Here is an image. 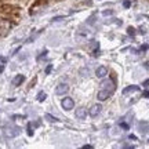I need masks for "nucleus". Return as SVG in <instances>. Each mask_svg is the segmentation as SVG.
<instances>
[{
    "instance_id": "f257e3e1",
    "label": "nucleus",
    "mask_w": 149,
    "mask_h": 149,
    "mask_svg": "<svg viewBox=\"0 0 149 149\" xmlns=\"http://www.w3.org/2000/svg\"><path fill=\"white\" fill-rule=\"evenodd\" d=\"M19 133H21V128L17 126H7L4 128V137L7 138H14L17 135H19Z\"/></svg>"
},
{
    "instance_id": "f03ea898",
    "label": "nucleus",
    "mask_w": 149,
    "mask_h": 149,
    "mask_svg": "<svg viewBox=\"0 0 149 149\" xmlns=\"http://www.w3.org/2000/svg\"><path fill=\"white\" fill-rule=\"evenodd\" d=\"M61 105H62V108H64L65 111H70V109H73L74 102L70 97H66V98H64V100L61 101Z\"/></svg>"
},
{
    "instance_id": "7ed1b4c3",
    "label": "nucleus",
    "mask_w": 149,
    "mask_h": 149,
    "mask_svg": "<svg viewBox=\"0 0 149 149\" xmlns=\"http://www.w3.org/2000/svg\"><path fill=\"white\" fill-rule=\"evenodd\" d=\"M69 91V86L66 84V83H61V84L57 86V88H55V93L58 94V95H62V94H66Z\"/></svg>"
},
{
    "instance_id": "20e7f679",
    "label": "nucleus",
    "mask_w": 149,
    "mask_h": 149,
    "mask_svg": "<svg viewBox=\"0 0 149 149\" xmlns=\"http://www.w3.org/2000/svg\"><path fill=\"white\" fill-rule=\"evenodd\" d=\"M101 87H104V90H108V91H111V93L115 91V84H113V81L109 79H107V81H102Z\"/></svg>"
},
{
    "instance_id": "39448f33",
    "label": "nucleus",
    "mask_w": 149,
    "mask_h": 149,
    "mask_svg": "<svg viewBox=\"0 0 149 149\" xmlns=\"http://www.w3.org/2000/svg\"><path fill=\"white\" fill-rule=\"evenodd\" d=\"M111 95H112V93H111V91L104 90V88H102V90L100 91V93H98V95H97V98H98L100 101H107V100H108V98H109Z\"/></svg>"
},
{
    "instance_id": "423d86ee",
    "label": "nucleus",
    "mask_w": 149,
    "mask_h": 149,
    "mask_svg": "<svg viewBox=\"0 0 149 149\" xmlns=\"http://www.w3.org/2000/svg\"><path fill=\"white\" fill-rule=\"evenodd\" d=\"M101 109H102V107L100 105V104H95V105H93V107H91V109H90V116H91V117L98 116V115L101 113Z\"/></svg>"
},
{
    "instance_id": "0eeeda50",
    "label": "nucleus",
    "mask_w": 149,
    "mask_h": 149,
    "mask_svg": "<svg viewBox=\"0 0 149 149\" xmlns=\"http://www.w3.org/2000/svg\"><path fill=\"white\" fill-rule=\"evenodd\" d=\"M107 74H108L107 66H100V68H97V70H95V76H97V77L102 79V77H105Z\"/></svg>"
},
{
    "instance_id": "6e6552de",
    "label": "nucleus",
    "mask_w": 149,
    "mask_h": 149,
    "mask_svg": "<svg viewBox=\"0 0 149 149\" xmlns=\"http://www.w3.org/2000/svg\"><path fill=\"white\" fill-rule=\"evenodd\" d=\"M74 115H76V117H77V119H80V120H84L86 116H87V111H86L84 108H77V109H76V112H74Z\"/></svg>"
},
{
    "instance_id": "1a4fd4ad",
    "label": "nucleus",
    "mask_w": 149,
    "mask_h": 149,
    "mask_svg": "<svg viewBox=\"0 0 149 149\" xmlns=\"http://www.w3.org/2000/svg\"><path fill=\"white\" fill-rule=\"evenodd\" d=\"M138 130L142 134L149 133V123L148 122H141V123H138Z\"/></svg>"
},
{
    "instance_id": "9d476101",
    "label": "nucleus",
    "mask_w": 149,
    "mask_h": 149,
    "mask_svg": "<svg viewBox=\"0 0 149 149\" xmlns=\"http://www.w3.org/2000/svg\"><path fill=\"white\" fill-rule=\"evenodd\" d=\"M135 91H139V87H138V86H135V84H133V86H128V87H126V88L123 90V94L126 95V94L135 93Z\"/></svg>"
},
{
    "instance_id": "9b49d317",
    "label": "nucleus",
    "mask_w": 149,
    "mask_h": 149,
    "mask_svg": "<svg viewBox=\"0 0 149 149\" xmlns=\"http://www.w3.org/2000/svg\"><path fill=\"white\" fill-rule=\"evenodd\" d=\"M24 80H25V76L24 74H17L15 77L13 79V86H19L24 83Z\"/></svg>"
},
{
    "instance_id": "f8f14e48",
    "label": "nucleus",
    "mask_w": 149,
    "mask_h": 149,
    "mask_svg": "<svg viewBox=\"0 0 149 149\" xmlns=\"http://www.w3.org/2000/svg\"><path fill=\"white\" fill-rule=\"evenodd\" d=\"M46 93H44V91H40V93H39V94H37V101H40V102H43L44 101V100H46Z\"/></svg>"
},
{
    "instance_id": "ddd939ff",
    "label": "nucleus",
    "mask_w": 149,
    "mask_h": 149,
    "mask_svg": "<svg viewBox=\"0 0 149 149\" xmlns=\"http://www.w3.org/2000/svg\"><path fill=\"white\" fill-rule=\"evenodd\" d=\"M46 119H47L48 122H51V123H57V122H58V119H57V117H54V116H51L50 113H46Z\"/></svg>"
},
{
    "instance_id": "4468645a",
    "label": "nucleus",
    "mask_w": 149,
    "mask_h": 149,
    "mask_svg": "<svg viewBox=\"0 0 149 149\" xmlns=\"http://www.w3.org/2000/svg\"><path fill=\"white\" fill-rule=\"evenodd\" d=\"M112 14H113V10H105V11H102V15H104V17L112 15Z\"/></svg>"
},
{
    "instance_id": "2eb2a0df",
    "label": "nucleus",
    "mask_w": 149,
    "mask_h": 149,
    "mask_svg": "<svg viewBox=\"0 0 149 149\" xmlns=\"http://www.w3.org/2000/svg\"><path fill=\"white\" fill-rule=\"evenodd\" d=\"M127 32H128V35H130V36H134V35H135V29H134L133 26H130L127 29Z\"/></svg>"
},
{
    "instance_id": "dca6fc26",
    "label": "nucleus",
    "mask_w": 149,
    "mask_h": 149,
    "mask_svg": "<svg viewBox=\"0 0 149 149\" xmlns=\"http://www.w3.org/2000/svg\"><path fill=\"white\" fill-rule=\"evenodd\" d=\"M130 6H131L130 0H124V1H123V7H124V8H128Z\"/></svg>"
},
{
    "instance_id": "f3484780",
    "label": "nucleus",
    "mask_w": 149,
    "mask_h": 149,
    "mask_svg": "<svg viewBox=\"0 0 149 149\" xmlns=\"http://www.w3.org/2000/svg\"><path fill=\"white\" fill-rule=\"evenodd\" d=\"M120 127L124 128V130H128V128H130V124H127V123H120Z\"/></svg>"
},
{
    "instance_id": "a211bd4d",
    "label": "nucleus",
    "mask_w": 149,
    "mask_h": 149,
    "mask_svg": "<svg viewBox=\"0 0 149 149\" xmlns=\"http://www.w3.org/2000/svg\"><path fill=\"white\" fill-rule=\"evenodd\" d=\"M28 135H29V137H32L33 135V130H32V127H31V126H28Z\"/></svg>"
},
{
    "instance_id": "6ab92c4d",
    "label": "nucleus",
    "mask_w": 149,
    "mask_h": 149,
    "mask_svg": "<svg viewBox=\"0 0 149 149\" xmlns=\"http://www.w3.org/2000/svg\"><path fill=\"white\" fill-rule=\"evenodd\" d=\"M51 69H53V66H51V65H48L47 68H46V73H50V72H51Z\"/></svg>"
},
{
    "instance_id": "aec40b11",
    "label": "nucleus",
    "mask_w": 149,
    "mask_h": 149,
    "mask_svg": "<svg viewBox=\"0 0 149 149\" xmlns=\"http://www.w3.org/2000/svg\"><path fill=\"white\" fill-rule=\"evenodd\" d=\"M142 95H144V98H149V90H145Z\"/></svg>"
},
{
    "instance_id": "412c9836",
    "label": "nucleus",
    "mask_w": 149,
    "mask_h": 149,
    "mask_svg": "<svg viewBox=\"0 0 149 149\" xmlns=\"http://www.w3.org/2000/svg\"><path fill=\"white\" fill-rule=\"evenodd\" d=\"M61 19H64L62 17H57V18H54L53 19V22H57V21H61Z\"/></svg>"
},
{
    "instance_id": "4be33fe9",
    "label": "nucleus",
    "mask_w": 149,
    "mask_h": 149,
    "mask_svg": "<svg viewBox=\"0 0 149 149\" xmlns=\"http://www.w3.org/2000/svg\"><path fill=\"white\" fill-rule=\"evenodd\" d=\"M141 50H142V51L148 50V44H144V46H141Z\"/></svg>"
},
{
    "instance_id": "5701e85b",
    "label": "nucleus",
    "mask_w": 149,
    "mask_h": 149,
    "mask_svg": "<svg viewBox=\"0 0 149 149\" xmlns=\"http://www.w3.org/2000/svg\"><path fill=\"white\" fill-rule=\"evenodd\" d=\"M148 86H149V79H146L144 81V87H148Z\"/></svg>"
},
{
    "instance_id": "b1692460",
    "label": "nucleus",
    "mask_w": 149,
    "mask_h": 149,
    "mask_svg": "<svg viewBox=\"0 0 149 149\" xmlns=\"http://www.w3.org/2000/svg\"><path fill=\"white\" fill-rule=\"evenodd\" d=\"M91 148H93L91 145H84V146H83V149H91Z\"/></svg>"
},
{
    "instance_id": "393cba45",
    "label": "nucleus",
    "mask_w": 149,
    "mask_h": 149,
    "mask_svg": "<svg viewBox=\"0 0 149 149\" xmlns=\"http://www.w3.org/2000/svg\"><path fill=\"white\" fill-rule=\"evenodd\" d=\"M145 68H146V69H149V62H145Z\"/></svg>"
},
{
    "instance_id": "a878e982",
    "label": "nucleus",
    "mask_w": 149,
    "mask_h": 149,
    "mask_svg": "<svg viewBox=\"0 0 149 149\" xmlns=\"http://www.w3.org/2000/svg\"><path fill=\"white\" fill-rule=\"evenodd\" d=\"M3 69H4V66H3V65H1V66H0V73H1V72H3Z\"/></svg>"
},
{
    "instance_id": "bb28decb",
    "label": "nucleus",
    "mask_w": 149,
    "mask_h": 149,
    "mask_svg": "<svg viewBox=\"0 0 149 149\" xmlns=\"http://www.w3.org/2000/svg\"><path fill=\"white\" fill-rule=\"evenodd\" d=\"M148 142H149V141H148Z\"/></svg>"
}]
</instances>
